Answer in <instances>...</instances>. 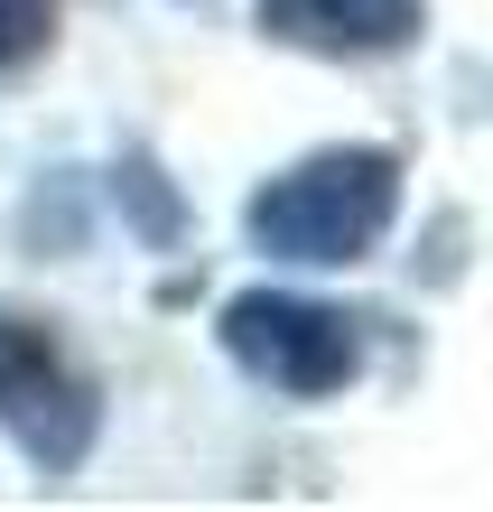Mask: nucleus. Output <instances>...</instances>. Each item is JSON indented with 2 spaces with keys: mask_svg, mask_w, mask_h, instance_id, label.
I'll return each mask as SVG.
<instances>
[{
  "mask_svg": "<svg viewBox=\"0 0 493 512\" xmlns=\"http://www.w3.org/2000/svg\"><path fill=\"white\" fill-rule=\"evenodd\" d=\"M224 354L252 382L289 391V401H326L345 391L363 345H354V317L326 308V298H298V289H242L224 298Z\"/></svg>",
  "mask_w": 493,
  "mask_h": 512,
  "instance_id": "obj_3",
  "label": "nucleus"
},
{
  "mask_svg": "<svg viewBox=\"0 0 493 512\" xmlns=\"http://www.w3.org/2000/svg\"><path fill=\"white\" fill-rule=\"evenodd\" d=\"M428 28V0H261V38L307 56H391Z\"/></svg>",
  "mask_w": 493,
  "mask_h": 512,
  "instance_id": "obj_4",
  "label": "nucleus"
},
{
  "mask_svg": "<svg viewBox=\"0 0 493 512\" xmlns=\"http://www.w3.org/2000/svg\"><path fill=\"white\" fill-rule=\"evenodd\" d=\"M400 215V159L391 149H317V159H298L289 177H270V187L242 205V224H252V243L270 261H363L391 233Z\"/></svg>",
  "mask_w": 493,
  "mask_h": 512,
  "instance_id": "obj_1",
  "label": "nucleus"
},
{
  "mask_svg": "<svg viewBox=\"0 0 493 512\" xmlns=\"http://www.w3.org/2000/svg\"><path fill=\"white\" fill-rule=\"evenodd\" d=\"M0 429L19 438V457L38 475H75L103 429V401L75 373V354L19 308H0Z\"/></svg>",
  "mask_w": 493,
  "mask_h": 512,
  "instance_id": "obj_2",
  "label": "nucleus"
},
{
  "mask_svg": "<svg viewBox=\"0 0 493 512\" xmlns=\"http://www.w3.org/2000/svg\"><path fill=\"white\" fill-rule=\"evenodd\" d=\"M121 196H131V215H140L149 243H168V233H177V205H168V187H159V168H149V159L121 168Z\"/></svg>",
  "mask_w": 493,
  "mask_h": 512,
  "instance_id": "obj_6",
  "label": "nucleus"
},
{
  "mask_svg": "<svg viewBox=\"0 0 493 512\" xmlns=\"http://www.w3.org/2000/svg\"><path fill=\"white\" fill-rule=\"evenodd\" d=\"M56 38V0H0V66H28Z\"/></svg>",
  "mask_w": 493,
  "mask_h": 512,
  "instance_id": "obj_5",
  "label": "nucleus"
}]
</instances>
